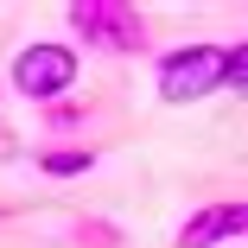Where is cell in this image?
I'll list each match as a JSON object with an SVG mask.
<instances>
[{"mask_svg": "<svg viewBox=\"0 0 248 248\" xmlns=\"http://www.w3.org/2000/svg\"><path fill=\"white\" fill-rule=\"evenodd\" d=\"M77 77H83V51L70 38H32V45H19L13 64H7V89L26 95V102H38V108L70 102Z\"/></svg>", "mask_w": 248, "mask_h": 248, "instance_id": "1", "label": "cell"}, {"mask_svg": "<svg viewBox=\"0 0 248 248\" xmlns=\"http://www.w3.org/2000/svg\"><path fill=\"white\" fill-rule=\"evenodd\" d=\"M223 58L229 45H210V38H185L172 51L153 58V95L166 108H185V102H204V95L223 89Z\"/></svg>", "mask_w": 248, "mask_h": 248, "instance_id": "2", "label": "cell"}, {"mask_svg": "<svg viewBox=\"0 0 248 248\" xmlns=\"http://www.w3.org/2000/svg\"><path fill=\"white\" fill-rule=\"evenodd\" d=\"M70 32L89 45V51H146V13L121 7V0H77L70 7Z\"/></svg>", "mask_w": 248, "mask_h": 248, "instance_id": "3", "label": "cell"}, {"mask_svg": "<svg viewBox=\"0 0 248 248\" xmlns=\"http://www.w3.org/2000/svg\"><path fill=\"white\" fill-rule=\"evenodd\" d=\"M223 242H248V197L197 204V210L178 223V248H223Z\"/></svg>", "mask_w": 248, "mask_h": 248, "instance_id": "4", "label": "cell"}, {"mask_svg": "<svg viewBox=\"0 0 248 248\" xmlns=\"http://www.w3.org/2000/svg\"><path fill=\"white\" fill-rule=\"evenodd\" d=\"M32 166L45 178H83V172H95V153H89V146H38Z\"/></svg>", "mask_w": 248, "mask_h": 248, "instance_id": "5", "label": "cell"}, {"mask_svg": "<svg viewBox=\"0 0 248 248\" xmlns=\"http://www.w3.org/2000/svg\"><path fill=\"white\" fill-rule=\"evenodd\" d=\"M223 89L248 95V38H235V45H229V58H223Z\"/></svg>", "mask_w": 248, "mask_h": 248, "instance_id": "6", "label": "cell"}, {"mask_svg": "<svg viewBox=\"0 0 248 248\" xmlns=\"http://www.w3.org/2000/svg\"><path fill=\"white\" fill-rule=\"evenodd\" d=\"M115 242H121V235H115V223H95V217H89V223H77V248H115Z\"/></svg>", "mask_w": 248, "mask_h": 248, "instance_id": "7", "label": "cell"}, {"mask_svg": "<svg viewBox=\"0 0 248 248\" xmlns=\"http://www.w3.org/2000/svg\"><path fill=\"white\" fill-rule=\"evenodd\" d=\"M83 115H89V108H77V102H58V108H45V127H51V134H64V127H83Z\"/></svg>", "mask_w": 248, "mask_h": 248, "instance_id": "8", "label": "cell"}, {"mask_svg": "<svg viewBox=\"0 0 248 248\" xmlns=\"http://www.w3.org/2000/svg\"><path fill=\"white\" fill-rule=\"evenodd\" d=\"M13 153H19V146H13V127L0 121V159H13Z\"/></svg>", "mask_w": 248, "mask_h": 248, "instance_id": "9", "label": "cell"}]
</instances>
